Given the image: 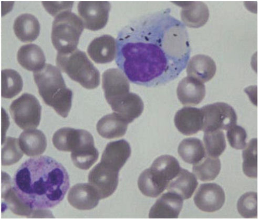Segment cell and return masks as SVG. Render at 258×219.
Masks as SVG:
<instances>
[{"instance_id":"1","label":"cell","mask_w":258,"mask_h":219,"mask_svg":"<svg viewBox=\"0 0 258 219\" xmlns=\"http://www.w3.org/2000/svg\"><path fill=\"white\" fill-rule=\"evenodd\" d=\"M170 12L162 10L135 19L119 32L116 63L132 83L161 86L186 68L191 54L188 33Z\"/></svg>"},{"instance_id":"2","label":"cell","mask_w":258,"mask_h":219,"mask_svg":"<svg viewBox=\"0 0 258 219\" xmlns=\"http://www.w3.org/2000/svg\"><path fill=\"white\" fill-rule=\"evenodd\" d=\"M69 187L66 169L47 156L31 158L23 163L14 178L17 196L34 210L54 207L64 199Z\"/></svg>"},{"instance_id":"3","label":"cell","mask_w":258,"mask_h":219,"mask_svg":"<svg viewBox=\"0 0 258 219\" xmlns=\"http://www.w3.org/2000/svg\"><path fill=\"white\" fill-rule=\"evenodd\" d=\"M102 88L106 100L113 110L131 123L143 112L144 105L141 97L130 93V85L126 76L117 68L103 72Z\"/></svg>"},{"instance_id":"4","label":"cell","mask_w":258,"mask_h":219,"mask_svg":"<svg viewBox=\"0 0 258 219\" xmlns=\"http://www.w3.org/2000/svg\"><path fill=\"white\" fill-rule=\"evenodd\" d=\"M34 80L44 103L60 116L66 118L70 112L73 92L68 88L60 70L50 64L34 72Z\"/></svg>"},{"instance_id":"5","label":"cell","mask_w":258,"mask_h":219,"mask_svg":"<svg viewBox=\"0 0 258 219\" xmlns=\"http://www.w3.org/2000/svg\"><path fill=\"white\" fill-rule=\"evenodd\" d=\"M56 63L61 70L83 88L92 90L99 86L100 72L84 52L77 49L69 54L57 53Z\"/></svg>"},{"instance_id":"6","label":"cell","mask_w":258,"mask_h":219,"mask_svg":"<svg viewBox=\"0 0 258 219\" xmlns=\"http://www.w3.org/2000/svg\"><path fill=\"white\" fill-rule=\"evenodd\" d=\"M84 28L82 20L70 11L57 15L53 22L51 39L58 53L69 54L77 50Z\"/></svg>"},{"instance_id":"7","label":"cell","mask_w":258,"mask_h":219,"mask_svg":"<svg viewBox=\"0 0 258 219\" xmlns=\"http://www.w3.org/2000/svg\"><path fill=\"white\" fill-rule=\"evenodd\" d=\"M52 141L58 151L72 152L71 157L82 155L95 148L91 133L83 129L60 128L55 132Z\"/></svg>"},{"instance_id":"8","label":"cell","mask_w":258,"mask_h":219,"mask_svg":"<svg viewBox=\"0 0 258 219\" xmlns=\"http://www.w3.org/2000/svg\"><path fill=\"white\" fill-rule=\"evenodd\" d=\"M42 107L36 97L23 94L12 103L10 112L15 123L22 129H34L40 123Z\"/></svg>"},{"instance_id":"9","label":"cell","mask_w":258,"mask_h":219,"mask_svg":"<svg viewBox=\"0 0 258 219\" xmlns=\"http://www.w3.org/2000/svg\"><path fill=\"white\" fill-rule=\"evenodd\" d=\"M204 132L228 130L237 123V115L233 108L225 103H216L202 108Z\"/></svg>"},{"instance_id":"10","label":"cell","mask_w":258,"mask_h":219,"mask_svg":"<svg viewBox=\"0 0 258 219\" xmlns=\"http://www.w3.org/2000/svg\"><path fill=\"white\" fill-rule=\"evenodd\" d=\"M118 176L119 172L101 162L91 170L89 184L96 190L100 199H106L116 191Z\"/></svg>"},{"instance_id":"11","label":"cell","mask_w":258,"mask_h":219,"mask_svg":"<svg viewBox=\"0 0 258 219\" xmlns=\"http://www.w3.org/2000/svg\"><path fill=\"white\" fill-rule=\"evenodd\" d=\"M111 5L108 2H80L78 6L84 27L91 31L104 28L108 22Z\"/></svg>"},{"instance_id":"12","label":"cell","mask_w":258,"mask_h":219,"mask_svg":"<svg viewBox=\"0 0 258 219\" xmlns=\"http://www.w3.org/2000/svg\"><path fill=\"white\" fill-rule=\"evenodd\" d=\"M181 168L175 157L166 155L158 157L147 170L155 183L166 190L170 182L178 175Z\"/></svg>"},{"instance_id":"13","label":"cell","mask_w":258,"mask_h":219,"mask_svg":"<svg viewBox=\"0 0 258 219\" xmlns=\"http://www.w3.org/2000/svg\"><path fill=\"white\" fill-rule=\"evenodd\" d=\"M226 200L223 189L214 183L202 184L195 193L194 201L197 206L206 212H216L223 207Z\"/></svg>"},{"instance_id":"14","label":"cell","mask_w":258,"mask_h":219,"mask_svg":"<svg viewBox=\"0 0 258 219\" xmlns=\"http://www.w3.org/2000/svg\"><path fill=\"white\" fill-rule=\"evenodd\" d=\"M175 125L178 130L185 136L198 133L203 128V113L201 108L184 107L176 114Z\"/></svg>"},{"instance_id":"15","label":"cell","mask_w":258,"mask_h":219,"mask_svg":"<svg viewBox=\"0 0 258 219\" xmlns=\"http://www.w3.org/2000/svg\"><path fill=\"white\" fill-rule=\"evenodd\" d=\"M90 57L95 63L106 64L113 61L116 56L117 43L112 36L104 34L95 38L88 48Z\"/></svg>"},{"instance_id":"16","label":"cell","mask_w":258,"mask_h":219,"mask_svg":"<svg viewBox=\"0 0 258 219\" xmlns=\"http://www.w3.org/2000/svg\"><path fill=\"white\" fill-rule=\"evenodd\" d=\"M68 199L74 208L80 210H90L96 207L100 198L90 184H78L71 188Z\"/></svg>"},{"instance_id":"17","label":"cell","mask_w":258,"mask_h":219,"mask_svg":"<svg viewBox=\"0 0 258 219\" xmlns=\"http://www.w3.org/2000/svg\"><path fill=\"white\" fill-rule=\"evenodd\" d=\"M183 199L168 191L156 201L149 213L152 218H177L182 210Z\"/></svg>"},{"instance_id":"18","label":"cell","mask_w":258,"mask_h":219,"mask_svg":"<svg viewBox=\"0 0 258 219\" xmlns=\"http://www.w3.org/2000/svg\"><path fill=\"white\" fill-rule=\"evenodd\" d=\"M182 8L181 18L185 26L199 28L205 25L209 18L210 11L206 4L202 2H185L175 3Z\"/></svg>"},{"instance_id":"19","label":"cell","mask_w":258,"mask_h":219,"mask_svg":"<svg viewBox=\"0 0 258 219\" xmlns=\"http://www.w3.org/2000/svg\"><path fill=\"white\" fill-rule=\"evenodd\" d=\"M131 153L130 144L125 140L110 142L106 146L101 162L119 172L129 159Z\"/></svg>"},{"instance_id":"20","label":"cell","mask_w":258,"mask_h":219,"mask_svg":"<svg viewBox=\"0 0 258 219\" xmlns=\"http://www.w3.org/2000/svg\"><path fill=\"white\" fill-rule=\"evenodd\" d=\"M177 94L180 103L185 106L200 104L206 95L204 83L194 78L187 77L178 84Z\"/></svg>"},{"instance_id":"21","label":"cell","mask_w":258,"mask_h":219,"mask_svg":"<svg viewBox=\"0 0 258 219\" xmlns=\"http://www.w3.org/2000/svg\"><path fill=\"white\" fill-rule=\"evenodd\" d=\"M216 70L214 59L204 54L196 55L191 57L187 67L188 77L203 83L211 81L215 76Z\"/></svg>"},{"instance_id":"22","label":"cell","mask_w":258,"mask_h":219,"mask_svg":"<svg viewBox=\"0 0 258 219\" xmlns=\"http://www.w3.org/2000/svg\"><path fill=\"white\" fill-rule=\"evenodd\" d=\"M3 177L2 197L8 208L19 215H41L47 214L44 210H34L24 204L17 196L14 187H11V178L5 173Z\"/></svg>"},{"instance_id":"23","label":"cell","mask_w":258,"mask_h":219,"mask_svg":"<svg viewBox=\"0 0 258 219\" xmlns=\"http://www.w3.org/2000/svg\"><path fill=\"white\" fill-rule=\"evenodd\" d=\"M128 124L123 117L115 112L105 115L98 121L96 129L104 138H118L125 135Z\"/></svg>"},{"instance_id":"24","label":"cell","mask_w":258,"mask_h":219,"mask_svg":"<svg viewBox=\"0 0 258 219\" xmlns=\"http://www.w3.org/2000/svg\"><path fill=\"white\" fill-rule=\"evenodd\" d=\"M19 143L23 152L28 156L35 157L43 154L47 148V139L40 130L29 129L21 133Z\"/></svg>"},{"instance_id":"25","label":"cell","mask_w":258,"mask_h":219,"mask_svg":"<svg viewBox=\"0 0 258 219\" xmlns=\"http://www.w3.org/2000/svg\"><path fill=\"white\" fill-rule=\"evenodd\" d=\"M17 59L23 68L34 71L42 69L46 62L42 48L35 44L22 46L18 52Z\"/></svg>"},{"instance_id":"26","label":"cell","mask_w":258,"mask_h":219,"mask_svg":"<svg viewBox=\"0 0 258 219\" xmlns=\"http://www.w3.org/2000/svg\"><path fill=\"white\" fill-rule=\"evenodd\" d=\"M40 24L38 19L30 14L18 16L14 24L17 38L23 42H32L38 38L40 32Z\"/></svg>"},{"instance_id":"27","label":"cell","mask_w":258,"mask_h":219,"mask_svg":"<svg viewBox=\"0 0 258 219\" xmlns=\"http://www.w3.org/2000/svg\"><path fill=\"white\" fill-rule=\"evenodd\" d=\"M199 182L196 176L187 170L181 168L180 172L167 187L168 191L177 194L183 200L190 199L198 187Z\"/></svg>"},{"instance_id":"28","label":"cell","mask_w":258,"mask_h":219,"mask_svg":"<svg viewBox=\"0 0 258 219\" xmlns=\"http://www.w3.org/2000/svg\"><path fill=\"white\" fill-rule=\"evenodd\" d=\"M178 153L184 162L191 165L198 164L206 156L202 141L197 138L183 139L178 146Z\"/></svg>"},{"instance_id":"29","label":"cell","mask_w":258,"mask_h":219,"mask_svg":"<svg viewBox=\"0 0 258 219\" xmlns=\"http://www.w3.org/2000/svg\"><path fill=\"white\" fill-rule=\"evenodd\" d=\"M23 82L19 73L14 69H6L2 71V96L12 99L22 90Z\"/></svg>"},{"instance_id":"30","label":"cell","mask_w":258,"mask_h":219,"mask_svg":"<svg viewBox=\"0 0 258 219\" xmlns=\"http://www.w3.org/2000/svg\"><path fill=\"white\" fill-rule=\"evenodd\" d=\"M221 162L218 158L206 156L198 164L194 165L192 171L196 177L202 181L215 180L220 173Z\"/></svg>"},{"instance_id":"31","label":"cell","mask_w":258,"mask_h":219,"mask_svg":"<svg viewBox=\"0 0 258 219\" xmlns=\"http://www.w3.org/2000/svg\"><path fill=\"white\" fill-rule=\"evenodd\" d=\"M203 140L208 156L218 158L226 149L225 133L222 130L205 132Z\"/></svg>"},{"instance_id":"32","label":"cell","mask_w":258,"mask_h":219,"mask_svg":"<svg viewBox=\"0 0 258 219\" xmlns=\"http://www.w3.org/2000/svg\"><path fill=\"white\" fill-rule=\"evenodd\" d=\"M243 171L251 178L257 177V140L251 139L242 153Z\"/></svg>"},{"instance_id":"33","label":"cell","mask_w":258,"mask_h":219,"mask_svg":"<svg viewBox=\"0 0 258 219\" xmlns=\"http://www.w3.org/2000/svg\"><path fill=\"white\" fill-rule=\"evenodd\" d=\"M22 152L18 139L7 137L4 143V148L2 149V165L6 166L16 164L22 158L23 156Z\"/></svg>"},{"instance_id":"34","label":"cell","mask_w":258,"mask_h":219,"mask_svg":"<svg viewBox=\"0 0 258 219\" xmlns=\"http://www.w3.org/2000/svg\"><path fill=\"white\" fill-rule=\"evenodd\" d=\"M237 209L244 218H255L257 215V194L255 192L244 193L237 203Z\"/></svg>"},{"instance_id":"35","label":"cell","mask_w":258,"mask_h":219,"mask_svg":"<svg viewBox=\"0 0 258 219\" xmlns=\"http://www.w3.org/2000/svg\"><path fill=\"white\" fill-rule=\"evenodd\" d=\"M227 137L228 142L233 149L243 150L246 147L247 133L241 126L233 125L227 130Z\"/></svg>"},{"instance_id":"36","label":"cell","mask_w":258,"mask_h":219,"mask_svg":"<svg viewBox=\"0 0 258 219\" xmlns=\"http://www.w3.org/2000/svg\"><path fill=\"white\" fill-rule=\"evenodd\" d=\"M74 2H43L42 4L45 10L53 16H56L63 11H71Z\"/></svg>"}]
</instances>
